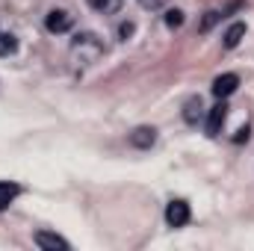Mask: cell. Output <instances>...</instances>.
I'll return each mask as SVG.
<instances>
[{
    "label": "cell",
    "instance_id": "cell-1",
    "mask_svg": "<svg viewBox=\"0 0 254 251\" xmlns=\"http://www.w3.org/2000/svg\"><path fill=\"white\" fill-rule=\"evenodd\" d=\"M104 42H101V36H95V33H80L74 42H71V65L77 68V71H83V68H89V65H95L101 57H104Z\"/></svg>",
    "mask_w": 254,
    "mask_h": 251
},
{
    "label": "cell",
    "instance_id": "cell-2",
    "mask_svg": "<svg viewBox=\"0 0 254 251\" xmlns=\"http://www.w3.org/2000/svg\"><path fill=\"white\" fill-rule=\"evenodd\" d=\"M45 27H48V33H54V36L68 33V30L74 27V15L65 12V9H51V12L45 15Z\"/></svg>",
    "mask_w": 254,
    "mask_h": 251
},
{
    "label": "cell",
    "instance_id": "cell-3",
    "mask_svg": "<svg viewBox=\"0 0 254 251\" xmlns=\"http://www.w3.org/2000/svg\"><path fill=\"white\" fill-rule=\"evenodd\" d=\"M192 213H190V204L187 201H169V207H166V222H169V228H184V225H190Z\"/></svg>",
    "mask_w": 254,
    "mask_h": 251
},
{
    "label": "cell",
    "instance_id": "cell-4",
    "mask_svg": "<svg viewBox=\"0 0 254 251\" xmlns=\"http://www.w3.org/2000/svg\"><path fill=\"white\" fill-rule=\"evenodd\" d=\"M237 86H240V77H237V74H222V77L213 80V95H216L219 101H225V98H231V95L237 92Z\"/></svg>",
    "mask_w": 254,
    "mask_h": 251
},
{
    "label": "cell",
    "instance_id": "cell-5",
    "mask_svg": "<svg viewBox=\"0 0 254 251\" xmlns=\"http://www.w3.org/2000/svg\"><path fill=\"white\" fill-rule=\"evenodd\" d=\"M225 119H228V107H225V101H222V104H216V107L207 113V136H219Z\"/></svg>",
    "mask_w": 254,
    "mask_h": 251
},
{
    "label": "cell",
    "instance_id": "cell-6",
    "mask_svg": "<svg viewBox=\"0 0 254 251\" xmlns=\"http://www.w3.org/2000/svg\"><path fill=\"white\" fill-rule=\"evenodd\" d=\"M33 240H36V246H39V249H48V251H57V249H60V251H68V249H71L63 237H57V234H48V231H39Z\"/></svg>",
    "mask_w": 254,
    "mask_h": 251
},
{
    "label": "cell",
    "instance_id": "cell-7",
    "mask_svg": "<svg viewBox=\"0 0 254 251\" xmlns=\"http://www.w3.org/2000/svg\"><path fill=\"white\" fill-rule=\"evenodd\" d=\"M154 142H157V130L154 127H136L130 133V145L133 148H151Z\"/></svg>",
    "mask_w": 254,
    "mask_h": 251
},
{
    "label": "cell",
    "instance_id": "cell-8",
    "mask_svg": "<svg viewBox=\"0 0 254 251\" xmlns=\"http://www.w3.org/2000/svg\"><path fill=\"white\" fill-rule=\"evenodd\" d=\"M243 36H246V24H243V21H237V24H231V27L225 30V36H222V45H225L228 51H234V48L243 42Z\"/></svg>",
    "mask_w": 254,
    "mask_h": 251
},
{
    "label": "cell",
    "instance_id": "cell-9",
    "mask_svg": "<svg viewBox=\"0 0 254 251\" xmlns=\"http://www.w3.org/2000/svg\"><path fill=\"white\" fill-rule=\"evenodd\" d=\"M201 110H204V107H201V98H190L187 107H184V122H187V125H198L201 116H204Z\"/></svg>",
    "mask_w": 254,
    "mask_h": 251
},
{
    "label": "cell",
    "instance_id": "cell-10",
    "mask_svg": "<svg viewBox=\"0 0 254 251\" xmlns=\"http://www.w3.org/2000/svg\"><path fill=\"white\" fill-rule=\"evenodd\" d=\"M21 187L18 184H9V181H0V210H6L15 198H18Z\"/></svg>",
    "mask_w": 254,
    "mask_h": 251
},
{
    "label": "cell",
    "instance_id": "cell-11",
    "mask_svg": "<svg viewBox=\"0 0 254 251\" xmlns=\"http://www.w3.org/2000/svg\"><path fill=\"white\" fill-rule=\"evenodd\" d=\"M122 3H125V0H89V6H92L95 12H101V15H113V12H119Z\"/></svg>",
    "mask_w": 254,
    "mask_h": 251
},
{
    "label": "cell",
    "instance_id": "cell-12",
    "mask_svg": "<svg viewBox=\"0 0 254 251\" xmlns=\"http://www.w3.org/2000/svg\"><path fill=\"white\" fill-rule=\"evenodd\" d=\"M181 24H184V12H181V9H169V12H166V27H169V30H178Z\"/></svg>",
    "mask_w": 254,
    "mask_h": 251
},
{
    "label": "cell",
    "instance_id": "cell-13",
    "mask_svg": "<svg viewBox=\"0 0 254 251\" xmlns=\"http://www.w3.org/2000/svg\"><path fill=\"white\" fill-rule=\"evenodd\" d=\"M216 21H222V12H216V9H210L207 15H204V21H201V33H207V30H213V24Z\"/></svg>",
    "mask_w": 254,
    "mask_h": 251
},
{
    "label": "cell",
    "instance_id": "cell-14",
    "mask_svg": "<svg viewBox=\"0 0 254 251\" xmlns=\"http://www.w3.org/2000/svg\"><path fill=\"white\" fill-rule=\"evenodd\" d=\"M15 48H18L15 36H0V57H6V54H15Z\"/></svg>",
    "mask_w": 254,
    "mask_h": 251
},
{
    "label": "cell",
    "instance_id": "cell-15",
    "mask_svg": "<svg viewBox=\"0 0 254 251\" xmlns=\"http://www.w3.org/2000/svg\"><path fill=\"white\" fill-rule=\"evenodd\" d=\"M133 30H136V27H133V24H130V21H125V24H122V27H119V39H122V42H127V39H130V36H133Z\"/></svg>",
    "mask_w": 254,
    "mask_h": 251
},
{
    "label": "cell",
    "instance_id": "cell-16",
    "mask_svg": "<svg viewBox=\"0 0 254 251\" xmlns=\"http://www.w3.org/2000/svg\"><path fill=\"white\" fill-rule=\"evenodd\" d=\"M166 0H139V6H145V9H160Z\"/></svg>",
    "mask_w": 254,
    "mask_h": 251
},
{
    "label": "cell",
    "instance_id": "cell-17",
    "mask_svg": "<svg viewBox=\"0 0 254 251\" xmlns=\"http://www.w3.org/2000/svg\"><path fill=\"white\" fill-rule=\"evenodd\" d=\"M243 139H249V127H243V130H237V136H234V142H243Z\"/></svg>",
    "mask_w": 254,
    "mask_h": 251
}]
</instances>
